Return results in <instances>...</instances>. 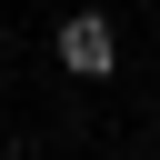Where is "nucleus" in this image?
<instances>
[{
	"instance_id": "nucleus-1",
	"label": "nucleus",
	"mask_w": 160,
	"mask_h": 160,
	"mask_svg": "<svg viewBox=\"0 0 160 160\" xmlns=\"http://www.w3.org/2000/svg\"><path fill=\"white\" fill-rule=\"evenodd\" d=\"M50 50H60V70H70V80H110V70H120V40H110V20H100V10H70Z\"/></svg>"
}]
</instances>
